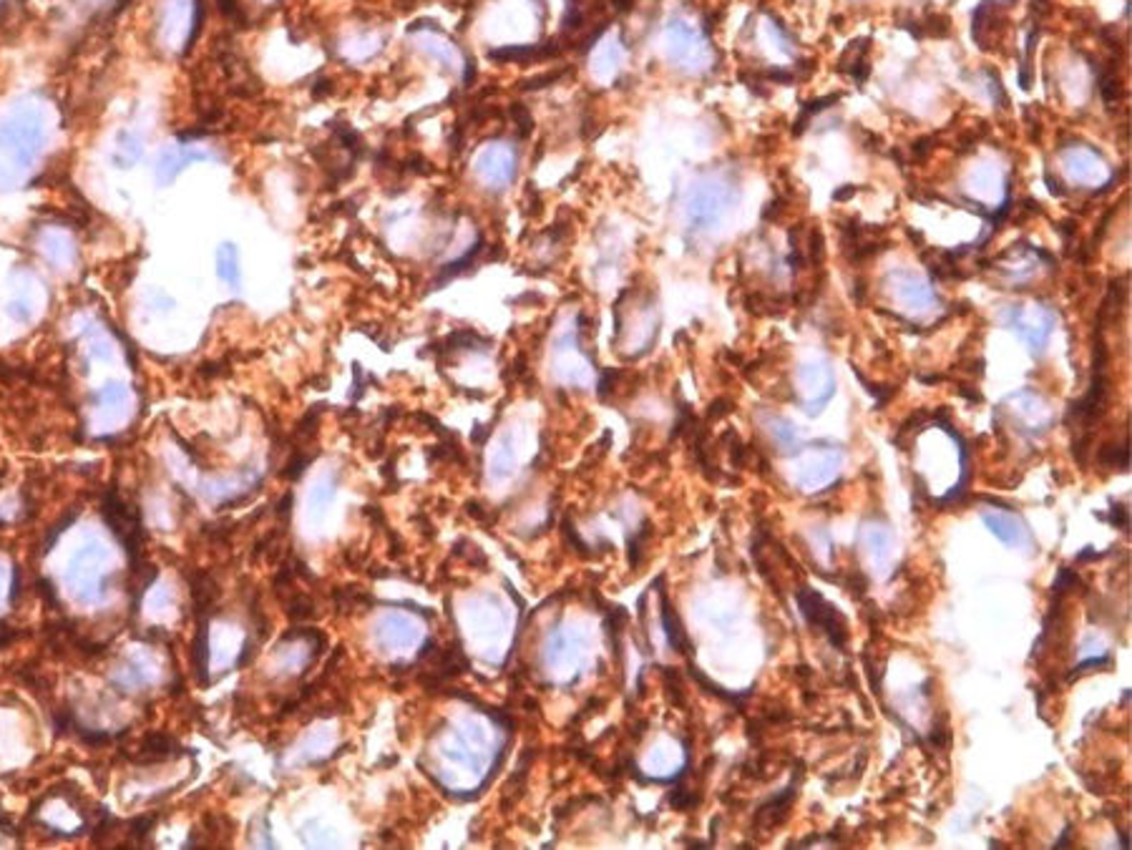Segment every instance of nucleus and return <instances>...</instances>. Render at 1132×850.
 Listing matches in <instances>:
<instances>
[{
	"label": "nucleus",
	"instance_id": "obj_6",
	"mask_svg": "<svg viewBox=\"0 0 1132 850\" xmlns=\"http://www.w3.org/2000/svg\"><path fill=\"white\" fill-rule=\"evenodd\" d=\"M795 388H798V401L808 415H818L833 398L836 393V377L830 370L829 363L816 360V363H805L798 367V377H795Z\"/></svg>",
	"mask_w": 1132,
	"mask_h": 850
},
{
	"label": "nucleus",
	"instance_id": "obj_8",
	"mask_svg": "<svg viewBox=\"0 0 1132 850\" xmlns=\"http://www.w3.org/2000/svg\"><path fill=\"white\" fill-rule=\"evenodd\" d=\"M1004 408L1011 415L1014 425L1019 430H1024V433H1029V436H1042L1045 430H1049L1052 418H1055L1049 402L1039 393L1029 388L1011 393L1010 398L1004 401Z\"/></svg>",
	"mask_w": 1132,
	"mask_h": 850
},
{
	"label": "nucleus",
	"instance_id": "obj_11",
	"mask_svg": "<svg viewBox=\"0 0 1132 850\" xmlns=\"http://www.w3.org/2000/svg\"><path fill=\"white\" fill-rule=\"evenodd\" d=\"M966 189L979 202H1007L1004 171L994 161H979L966 176Z\"/></svg>",
	"mask_w": 1132,
	"mask_h": 850
},
{
	"label": "nucleus",
	"instance_id": "obj_20",
	"mask_svg": "<svg viewBox=\"0 0 1132 850\" xmlns=\"http://www.w3.org/2000/svg\"><path fill=\"white\" fill-rule=\"evenodd\" d=\"M144 154V146H141V139L131 131H123L119 134V154H116V161L123 164V167H131L136 164L139 158Z\"/></svg>",
	"mask_w": 1132,
	"mask_h": 850
},
{
	"label": "nucleus",
	"instance_id": "obj_17",
	"mask_svg": "<svg viewBox=\"0 0 1132 850\" xmlns=\"http://www.w3.org/2000/svg\"><path fill=\"white\" fill-rule=\"evenodd\" d=\"M662 629L667 634V642L672 644V649H677V652H687V656H693V647H690V639H687V634L684 629L680 627V619H677V614L672 611L670 601H667V596L662 594Z\"/></svg>",
	"mask_w": 1132,
	"mask_h": 850
},
{
	"label": "nucleus",
	"instance_id": "obj_14",
	"mask_svg": "<svg viewBox=\"0 0 1132 850\" xmlns=\"http://www.w3.org/2000/svg\"><path fill=\"white\" fill-rule=\"evenodd\" d=\"M861 547L868 561L876 566L878 571H886L893 556V536H891L889 526L876 521L864 523L861 529Z\"/></svg>",
	"mask_w": 1132,
	"mask_h": 850
},
{
	"label": "nucleus",
	"instance_id": "obj_23",
	"mask_svg": "<svg viewBox=\"0 0 1132 850\" xmlns=\"http://www.w3.org/2000/svg\"><path fill=\"white\" fill-rule=\"evenodd\" d=\"M1108 519H1109V523H1115L1118 529H1130V523H1127L1130 521V516H1127V511H1125V506H1120V503H1112Z\"/></svg>",
	"mask_w": 1132,
	"mask_h": 850
},
{
	"label": "nucleus",
	"instance_id": "obj_12",
	"mask_svg": "<svg viewBox=\"0 0 1132 850\" xmlns=\"http://www.w3.org/2000/svg\"><path fill=\"white\" fill-rule=\"evenodd\" d=\"M982 521H984L986 529L997 536L1004 547H1010V548L1024 547V541L1029 538V529H1027V523H1024L1011 509L984 511V513H982Z\"/></svg>",
	"mask_w": 1132,
	"mask_h": 850
},
{
	"label": "nucleus",
	"instance_id": "obj_7",
	"mask_svg": "<svg viewBox=\"0 0 1132 850\" xmlns=\"http://www.w3.org/2000/svg\"><path fill=\"white\" fill-rule=\"evenodd\" d=\"M798 607L803 611L805 621L813 627V629H820V632L829 637V642L836 647V649H843V644H846V617L840 614L838 609L833 607L830 601H826L823 596L818 594L816 589H803V592H798Z\"/></svg>",
	"mask_w": 1132,
	"mask_h": 850
},
{
	"label": "nucleus",
	"instance_id": "obj_4",
	"mask_svg": "<svg viewBox=\"0 0 1132 850\" xmlns=\"http://www.w3.org/2000/svg\"><path fill=\"white\" fill-rule=\"evenodd\" d=\"M1001 325L1017 332L1022 342L1029 348V353L1039 355L1047 348L1049 335L1055 330V312L1047 304L1032 303V304H1010L1001 310Z\"/></svg>",
	"mask_w": 1132,
	"mask_h": 850
},
{
	"label": "nucleus",
	"instance_id": "obj_16",
	"mask_svg": "<svg viewBox=\"0 0 1132 850\" xmlns=\"http://www.w3.org/2000/svg\"><path fill=\"white\" fill-rule=\"evenodd\" d=\"M765 433L770 436V440L775 443V448L783 450L785 456H795L798 448H801L798 430H795V425H792L788 418H780V415H765Z\"/></svg>",
	"mask_w": 1132,
	"mask_h": 850
},
{
	"label": "nucleus",
	"instance_id": "obj_10",
	"mask_svg": "<svg viewBox=\"0 0 1132 850\" xmlns=\"http://www.w3.org/2000/svg\"><path fill=\"white\" fill-rule=\"evenodd\" d=\"M667 53L672 61L687 71H700L710 61L705 38L682 21H672L667 25Z\"/></svg>",
	"mask_w": 1132,
	"mask_h": 850
},
{
	"label": "nucleus",
	"instance_id": "obj_22",
	"mask_svg": "<svg viewBox=\"0 0 1132 850\" xmlns=\"http://www.w3.org/2000/svg\"><path fill=\"white\" fill-rule=\"evenodd\" d=\"M481 249H486V240H478V242H475L474 247H471V249H468V252H466V255L461 257V259H456L453 265H448V267H443V280H448V277H453V275H458V272H463V269H468V265H471V262H475V257L481 255Z\"/></svg>",
	"mask_w": 1132,
	"mask_h": 850
},
{
	"label": "nucleus",
	"instance_id": "obj_19",
	"mask_svg": "<svg viewBox=\"0 0 1132 850\" xmlns=\"http://www.w3.org/2000/svg\"><path fill=\"white\" fill-rule=\"evenodd\" d=\"M217 265H220V277L230 282L231 287L240 282V252L234 244H222L217 252Z\"/></svg>",
	"mask_w": 1132,
	"mask_h": 850
},
{
	"label": "nucleus",
	"instance_id": "obj_21",
	"mask_svg": "<svg viewBox=\"0 0 1132 850\" xmlns=\"http://www.w3.org/2000/svg\"><path fill=\"white\" fill-rule=\"evenodd\" d=\"M46 252H49V257L56 262V265H63V262L74 259V255H76L74 242H71L66 234H61V231H56V234L46 237Z\"/></svg>",
	"mask_w": 1132,
	"mask_h": 850
},
{
	"label": "nucleus",
	"instance_id": "obj_3",
	"mask_svg": "<svg viewBox=\"0 0 1132 850\" xmlns=\"http://www.w3.org/2000/svg\"><path fill=\"white\" fill-rule=\"evenodd\" d=\"M840 466H843V448L826 440H816L811 446H801L795 453L792 481L805 493H816L838 478Z\"/></svg>",
	"mask_w": 1132,
	"mask_h": 850
},
{
	"label": "nucleus",
	"instance_id": "obj_1",
	"mask_svg": "<svg viewBox=\"0 0 1132 850\" xmlns=\"http://www.w3.org/2000/svg\"><path fill=\"white\" fill-rule=\"evenodd\" d=\"M43 116L38 109H15L0 122V189H11L36 164L43 149Z\"/></svg>",
	"mask_w": 1132,
	"mask_h": 850
},
{
	"label": "nucleus",
	"instance_id": "obj_5",
	"mask_svg": "<svg viewBox=\"0 0 1132 850\" xmlns=\"http://www.w3.org/2000/svg\"><path fill=\"white\" fill-rule=\"evenodd\" d=\"M1059 164H1062L1064 179H1070L1074 186H1082V189H1102L1112 179L1108 158L1092 146H1067L1059 157Z\"/></svg>",
	"mask_w": 1132,
	"mask_h": 850
},
{
	"label": "nucleus",
	"instance_id": "obj_15",
	"mask_svg": "<svg viewBox=\"0 0 1132 850\" xmlns=\"http://www.w3.org/2000/svg\"><path fill=\"white\" fill-rule=\"evenodd\" d=\"M202 158H207L204 151H192V146H174V149H167L161 157H158V167H157V179L158 184H169L177 179V174L186 167V164H192V161H202Z\"/></svg>",
	"mask_w": 1132,
	"mask_h": 850
},
{
	"label": "nucleus",
	"instance_id": "obj_18",
	"mask_svg": "<svg viewBox=\"0 0 1132 850\" xmlns=\"http://www.w3.org/2000/svg\"><path fill=\"white\" fill-rule=\"evenodd\" d=\"M1029 249V247H1027ZM1027 249L1022 252H1014V255L1004 262V282H1011V285H1024V282H1029L1035 277L1037 272V262L1035 259H1029L1027 257Z\"/></svg>",
	"mask_w": 1132,
	"mask_h": 850
},
{
	"label": "nucleus",
	"instance_id": "obj_2",
	"mask_svg": "<svg viewBox=\"0 0 1132 850\" xmlns=\"http://www.w3.org/2000/svg\"><path fill=\"white\" fill-rule=\"evenodd\" d=\"M738 186L722 174H712L705 176L702 182H697L687 194V222L693 230H712L720 219L725 217V212L735 207L738 202Z\"/></svg>",
	"mask_w": 1132,
	"mask_h": 850
},
{
	"label": "nucleus",
	"instance_id": "obj_9",
	"mask_svg": "<svg viewBox=\"0 0 1132 850\" xmlns=\"http://www.w3.org/2000/svg\"><path fill=\"white\" fill-rule=\"evenodd\" d=\"M886 282H889V292L891 297L896 300V304H901L903 310H909L913 315H924V312H931L938 307L934 287L913 272L893 269Z\"/></svg>",
	"mask_w": 1132,
	"mask_h": 850
},
{
	"label": "nucleus",
	"instance_id": "obj_13",
	"mask_svg": "<svg viewBox=\"0 0 1132 850\" xmlns=\"http://www.w3.org/2000/svg\"><path fill=\"white\" fill-rule=\"evenodd\" d=\"M478 171L481 176H486L494 186H503L513 179L516 174V151L512 146H491L486 149L481 158H478Z\"/></svg>",
	"mask_w": 1132,
	"mask_h": 850
},
{
	"label": "nucleus",
	"instance_id": "obj_24",
	"mask_svg": "<svg viewBox=\"0 0 1132 850\" xmlns=\"http://www.w3.org/2000/svg\"><path fill=\"white\" fill-rule=\"evenodd\" d=\"M512 116H513V119H516V123H519L521 134L526 136V134H529V131H531V116H529V111H526L524 106H521V104H513Z\"/></svg>",
	"mask_w": 1132,
	"mask_h": 850
}]
</instances>
